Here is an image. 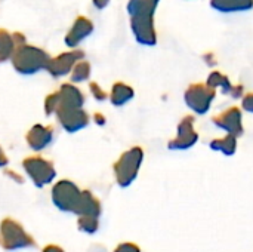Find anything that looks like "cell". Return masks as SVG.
<instances>
[{
  "label": "cell",
  "instance_id": "cell-17",
  "mask_svg": "<svg viewBox=\"0 0 253 252\" xmlns=\"http://www.w3.org/2000/svg\"><path fill=\"white\" fill-rule=\"evenodd\" d=\"M133 95H135V91H133L129 85H126V83H123V82H117V83H114L113 88H111L110 100H111L113 105L122 107V105L127 104V102L133 98Z\"/></svg>",
  "mask_w": 253,
  "mask_h": 252
},
{
  "label": "cell",
  "instance_id": "cell-14",
  "mask_svg": "<svg viewBox=\"0 0 253 252\" xmlns=\"http://www.w3.org/2000/svg\"><path fill=\"white\" fill-rule=\"evenodd\" d=\"M53 137L52 128L50 126H42V125H36L27 135V141L30 144V147L33 150H43L46 146L50 144Z\"/></svg>",
  "mask_w": 253,
  "mask_h": 252
},
{
  "label": "cell",
  "instance_id": "cell-19",
  "mask_svg": "<svg viewBox=\"0 0 253 252\" xmlns=\"http://www.w3.org/2000/svg\"><path fill=\"white\" fill-rule=\"evenodd\" d=\"M206 85L209 86V88H212V89H221V92L224 94V95H228L230 94V91H231V88H233V83H231V80H230V77L228 76H225L224 73H221V71H212L209 76H208V79H206Z\"/></svg>",
  "mask_w": 253,
  "mask_h": 252
},
{
  "label": "cell",
  "instance_id": "cell-25",
  "mask_svg": "<svg viewBox=\"0 0 253 252\" xmlns=\"http://www.w3.org/2000/svg\"><path fill=\"white\" fill-rule=\"evenodd\" d=\"M242 111L253 114V92L245 94V97L242 98Z\"/></svg>",
  "mask_w": 253,
  "mask_h": 252
},
{
  "label": "cell",
  "instance_id": "cell-29",
  "mask_svg": "<svg viewBox=\"0 0 253 252\" xmlns=\"http://www.w3.org/2000/svg\"><path fill=\"white\" fill-rule=\"evenodd\" d=\"M203 59H205V62H206L209 67H215V65L218 64V61H216V56H215L212 52H208V53H205V55H203Z\"/></svg>",
  "mask_w": 253,
  "mask_h": 252
},
{
  "label": "cell",
  "instance_id": "cell-28",
  "mask_svg": "<svg viewBox=\"0 0 253 252\" xmlns=\"http://www.w3.org/2000/svg\"><path fill=\"white\" fill-rule=\"evenodd\" d=\"M12 39H13V43H15V46H16V48H18V46H22V45H25V43H27L25 36H24L22 33H19V31L12 33Z\"/></svg>",
  "mask_w": 253,
  "mask_h": 252
},
{
  "label": "cell",
  "instance_id": "cell-27",
  "mask_svg": "<svg viewBox=\"0 0 253 252\" xmlns=\"http://www.w3.org/2000/svg\"><path fill=\"white\" fill-rule=\"evenodd\" d=\"M114 252H141V250H139V247H138V245L126 242V244H122V245H119V247L116 248V251Z\"/></svg>",
  "mask_w": 253,
  "mask_h": 252
},
{
  "label": "cell",
  "instance_id": "cell-7",
  "mask_svg": "<svg viewBox=\"0 0 253 252\" xmlns=\"http://www.w3.org/2000/svg\"><path fill=\"white\" fill-rule=\"evenodd\" d=\"M212 123L221 129L225 131L227 135H233L236 138L243 137L245 134V125H243V111L239 107H230L219 114L212 117Z\"/></svg>",
  "mask_w": 253,
  "mask_h": 252
},
{
  "label": "cell",
  "instance_id": "cell-13",
  "mask_svg": "<svg viewBox=\"0 0 253 252\" xmlns=\"http://www.w3.org/2000/svg\"><path fill=\"white\" fill-rule=\"evenodd\" d=\"M58 92H59V107L82 108L84 102V97L79 88H76L71 83H64Z\"/></svg>",
  "mask_w": 253,
  "mask_h": 252
},
{
  "label": "cell",
  "instance_id": "cell-33",
  "mask_svg": "<svg viewBox=\"0 0 253 252\" xmlns=\"http://www.w3.org/2000/svg\"><path fill=\"white\" fill-rule=\"evenodd\" d=\"M95 119H96V122H98V123H101V125L104 123V117H102L101 114H95Z\"/></svg>",
  "mask_w": 253,
  "mask_h": 252
},
{
  "label": "cell",
  "instance_id": "cell-18",
  "mask_svg": "<svg viewBox=\"0 0 253 252\" xmlns=\"http://www.w3.org/2000/svg\"><path fill=\"white\" fill-rule=\"evenodd\" d=\"M209 147L213 151H218V153H222L224 156L231 157L237 151V138L233 137V135H225V137H221V138H215V140L211 141Z\"/></svg>",
  "mask_w": 253,
  "mask_h": 252
},
{
  "label": "cell",
  "instance_id": "cell-10",
  "mask_svg": "<svg viewBox=\"0 0 253 252\" xmlns=\"http://www.w3.org/2000/svg\"><path fill=\"white\" fill-rule=\"evenodd\" d=\"M84 58V52L83 50H70V52H64L55 58H50L46 68L47 73L52 76V77H62L68 73L73 71L74 65L79 62V61H83Z\"/></svg>",
  "mask_w": 253,
  "mask_h": 252
},
{
  "label": "cell",
  "instance_id": "cell-23",
  "mask_svg": "<svg viewBox=\"0 0 253 252\" xmlns=\"http://www.w3.org/2000/svg\"><path fill=\"white\" fill-rule=\"evenodd\" d=\"M59 107V92L56 91L55 94H50L47 98H46V102H44V108H46V114H52V113H56Z\"/></svg>",
  "mask_w": 253,
  "mask_h": 252
},
{
  "label": "cell",
  "instance_id": "cell-6",
  "mask_svg": "<svg viewBox=\"0 0 253 252\" xmlns=\"http://www.w3.org/2000/svg\"><path fill=\"white\" fill-rule=\"evenodd\" d=\"M33 239L24 232V229L13 220H4L0 227V247L4 250H21L33 247Z\"/></svg>",
  "mask_w": 253,
  "mask_h": 252
},
{
  "label": "cell",
  "instance_id": "cell-4",
  "mask_svg": "<svg viewBox=\"0 0 253 252\" xmlns=\"http://www.w3.org/2000/svg\"><path fill=\"white\" fill-rule=\"evenodd\" d=\"M216 98V91L206 83H191L184 92V101L187 107L197 116H205L211 110Z\"/></svg>",
  "mask_w": 253,
  "mask_h": 252
},
{
  "label": "cell",
  "instance_id": "cell-5",
  "mask_svg": "<svg viewBox=\"0 0 253 252\" xmlns=\"http://www.w3.org/2000/svg\"><path fill=\"white\" fill-rule=\"evenodd\" d=\"M200 140L199 132L196 131V117L193 114L184 116L176 128V137L169 141V150L182 151L193 149Z\"/></svg>",
  "mask_w": 253,
  "mask_h": 252
},
{
  "label": "cell",
  "instance_id": "cell-32",
  "mask_svg": "<svg viewBox=\"0 0 253 252\" xmlns=\"http://www.w3.org/2000/svg\"><path fill=\"white\" fill-rule=\"evenodd\" d=\"M6 163H7V159L4 157V154H3V151L0 150V168H1V166H4Z\"/></svg>",
  "mask_w": 253,
  "mask_h": 252
},
{
  "label": "cell",
  "instance_id": "cell-22",
  "mask_svg": "<svg viewBox=\"0 0 253 252\" xmlns=\"http://www.w3.org/2000/svg\"><path fill=\"white\" fill-rule=\"evenodd\" d=\"M79 227L84 230L86 233H93L98 230V221L93 217H80L79 218Z\"/></svg>",
  "mask_w": 253,
  "mask_h": 252
},
{
  "label": "cell",
  "instance_id": "cell-12",
  "mask_svg": "<svg viewBox=\"0 0 253 252\" xmlns=\"http://www.w3.org/2000/svg\"><path fill=\"white\" fill-rule=\"evenodd\" d=\"M93 33V22L83 15H79L74 21V24L71 25V28L68 30L67 36H65V45L68 48H76L80 45L82 40H84L86 37H89Z\"/></svg>",
  "mask_w": 253,
  "mask_h": 252
},
{
  "label": "cell",
  "instance_id": "cell-11",
  "mask_svg": "<svg viewBox=\"0 0 253 252\" xmlns=\"http://www.w3.org/2000/svg\"><path fill=\"white\" fill-rule=\"evenodd\" d=\"M58 119L62 128L68 132H77L79 129L84 128L89 122V117L83 108H68V107H58L56 110Z\"/></svg>",
  "mask_w": 253,
  "mask_h": 252
},
{
  "label": "cell",
  "instance_id": "cell-15",
  "mask_svg": "<svg viewBox=\"0 0 253 252\" xmlns=\"http://www.w3.org/2000/svg\"><path fill=\"white\" fill-rule=\"evenodd\" d=\"M74 212L79 217H93V218H98L99 212H101V206H99L98 201L89 192H82L79 203H77Z\"/></svg>",
  "mask_w": 253,
  "mask_h": 252
},
{
  "label": "cell",
  "instance_id": "cell-24",
  "mask_svg": "<svg viewBox=\"0 0 253 252\" xmlns=\"http://www.w3.org/2000/svg\"><path fill=\"white\" fill-rule=\"evenodd\" d=\"M89 88H90V92H92V95L96 98V100H99V101H104V100H107V92L98 85V83H90L89 85Z\"/></svg>",
  "mask_w": 253,
  "mask_h": 252
},
{
  "label": "cell",
  "instance_id": "cell-31",
  "mask_svg": "<svg viewBox=\"0 0 253 252\" xmlns=\"http://www.w3.org/2000/svg\"><path fill=\"white\" fill-rule=\"evenodd\" d=\"M43 252H64L59 247H55V245H49V247H46Z\"/></svg>",
  "mask_w": 253,
  "mask_h": 252
},
{
  "label": "cell",
  "instance_id": "cell-3",
  "mask_svg": "<svg viewBox=\"0 0 253 252\" xmlns=\"http://www.w3.org/2000/svg\"><path fill=\"white\" fill-rule=\"evenodd\" d=\"M144 162V151L141 147H132L125 151L114 165V174L120 187H129L138 177Z\"/></svg>",
  "mask_w": 253,
  "mask_h": 252
},
{
  "label": "cell",
  "instance_id": "cell-16",
  "mask_svg": "<svg viewBox=\"0 0 253 252\" xmlns=\"http://www.w3.org/2000/svg\"><path fill=\"white\" fill-rule=\"evenodd\" d=\"M211 6L222 13L248 12L253 9V0H211Z\"/></svg>",
  "mask_w": 253,
  "mask_h": 252
},
{
  "label": "cell",
  "instance_id": "cell-1",
  "mask_svg": "<svg viewBox=\"0 0 253 252\" xmlns=\"http://www.w3.org/2000/svg\"><path fill=\"white\" fill-rule=\"evenodd\" d=\"M160 0H129L127 13L130 16V30L135 40L142 46H156L157 33L154 27V13Z\"/></svg>",
  "mask_w": 253,
  "mask_h": 252
},
{
  "label": "cell",
  "instance_id": "cell-8",
  "mask_svg": "<svg viewBox=\"0 0 253 252\" xmlns=\"http://www.w3.org/2000/svg\"><path fill=\"white\" fill-rule=\"evenodd\" d=\"M82 192L71 183L67 180L59 181L53 190H52V201L55 203L56 208H59L61 211L65 212H74L76 206L79 203Z\"/></svg>",
  "mask_w": 253,
  "mask_h": 252
},
{
  "label": "cell",
  "instance_id": "cell-20",
  "mask_svg": "<svg viewBox=\"0 0 253 252\" xmlns=\"http://www.w3.org/2000/svg\"><path fill=\"white\" fill-rule=\"evenodd\" d=\"M15 49H16V46L13 43L12 34L7 30L0 28V64L9 61L12 58Z\"/></svg>",
  "mask_w": 253,
  "mask_h": 252
},
{
  "label": "cell",
  "instance_id": "cell-2",
  "mask_svg": "<svg viewBox=\"0 0 253 252\" xmlns=\"http://www.w3.org/2000/svg\"><path fill=\"white\" fill-rule=\"evenodd\" d=\"M50 56L46 50L31 46V45H22L18 46L10 58L13 68L19 73V74H34L39 73L40 70H44L47 62H49Z\"/></svg>",
  "mask_w": 253,
  "mask_h": 252
},
{
  "label": "cell",
  "instance_id": "cell-21",
  "mask_svg": "<svg viewBox=\"0 0 253 252\" xmlns=\"http://www.w3.org/2000/svg\"><path fill=\"white\" fill-rule=\"evenodd\" d=\"M90 77V64L87 61H79L71 71V82L80 83Z\"/></svg>",
  "mask_w": 253,
  "mask_h": 252
},
{
  "label": "cell",
  "instance_id": "cell-26",
  "mask_svg": "<svg viewBox=\"0 0 253 252\" xmlns=\"http://www.w3.org/2000/svg\"><path fill=\"white\" fill-rule=\"evenodd\" d=\"M233 100H242L245 97V86L243 85H233L230 94H228Z\"/></svg>",
  "mask_w": 253,
  "mask_h": 252
},
{
  "label": "cell",
  "instance_id": "cell-9",
  "mask_svg": "<svg viewBox=\"0 0 253 252\" xmlns=\"http://www.w3.org/2000/svg\"><path fill=\"white\" fill-rule=\"evenodd\" d=\"M22 165L25 172L37 187H43L44 184H49L55 178V169L52 163L39 156L25 159Z\"/></svg>",
  "mask_w": 253,
  "mask_h": 252
},
{
  "label": "cell",
  "instance_id": "cell-30",
  "mask_svg": "<svg viewBox=\"0 0 253 252\" xmlns=\"http://www.w3.org/2000/svg\"><path fill=\"white\" fill-rule=\"evenodd\" d=\"M92 3H93V6H95L96 9L102 10V9H105V7L110 4V0H92Z\"/></svg>",
  "mask_w": 253,
  "mask_h": 252
}]
</instances>
